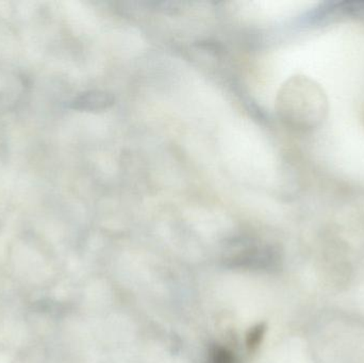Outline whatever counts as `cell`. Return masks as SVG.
<instances>
[{"label": "cell", "mask_w": 364, "mask_h": 363, "mask_svg": "<svg viewBox=\"0 0 364 363\" xmlns=\"http://www.w3.org/2000/svg\"><path fill=\"white\" fill-rule=\"evenodd\" d=\"M114 102V96L108 92L89 91L77 96L70 104V108L87 112H100L112 107Z\"/></svg>", "instance_id": "6da1fadb"}]
</instances>
